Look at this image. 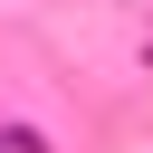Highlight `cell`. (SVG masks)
Wrapping results in <instances>:
<instances>
[{
	"instance_id": "1",
	"label": "cell",
	"mask_w": 153,
	"mask_h": 153,
	"mask_svg": "<svg viewBox=\"0 0 153 153\" xmlns=\"http://www.w3.org/2000/svg\"><path fill=\"white\" fill-rule=\"evenodd\" d=\"M0 153H48V134H29V124H0Z\"/></svg>"
}]
</instances>
